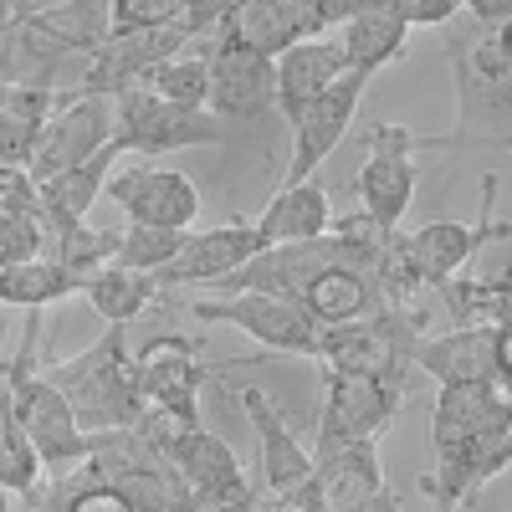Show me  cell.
<instances>
[{
	"label": "cell",
	"instance_id": "cell-7",
	"mask_svg": "<svg viewBox=\"0 0 512 512\" xmlns=\"http://www.w3.org/2000/svg\"><path fill=\"white\" fill-rule=\"evenodd\" d=\"M405 410V384L384 374L359 369H323V405H318V446H344V441H379L390 420Z\"/></svg>",
	"mask_w": 512,
	"mask_h": 512
},
{
	"label": "cell",
	"instance_id": "cell-28",
	"mask_svg": "<svg viewBox=\"0 0 512 512\" xmlns=\"http://www.w3.org/2000/svg\"><path fill=\"white\" fill-rule=\"evenodd\" d=\"M82 297L93 303L98 318H108L113 328H128L134 318H144L164 292H159L154 272H139V267L113 262V267H103V272H93L88 282H82Z\"/></svg>",
	"mask_w": 512,
	"mask_h": 512
},
{
	"label": "cell",
	"instance_id": "cell-23",
	"mask_svg": "<svg viewBox=\"0 0 512 512\" xmlns=\"http://www.w3.org/2000/svg\"><path fill=\"white\" fill-rule=\"evenodd\" d=\"M333 36H338V47H344L349 67L374 77L379 67H390L395 57H405L410 26H405V16L390 6V0H354V11L333 26Z\"/></svg>",
	"mask_w": 512,
	"mask_h": 512
},
{
	"label": "cell",
	"instance_id": "cell-38",
	"mask_svg": "<svg viewBox=\"0 0 512 512\" xmlns=\"http://www.w3.org/2000/svg\"><path fill=\"white\" fill-rule=\"evenodd\" d=\"M256 482H241L231 492H185L175 512H256Z\"/></svg>",
	"mask_w": 512,
	"mask_h": 512
},
{
	"label": "cell",
	"instance_id": "cell-35",
	"mask_svg": "<svg viewBox=\"0 0 512 512\" xmlns=\"http://www.w3.org/2000/svg\"><path fill=\"white\" fill-rule=\"evenodd\" d=\"M47 497V512H134L113 487H103V482H82V477H62L52 492H41Z\"/></svg>",
	"mask_w": 512,
	"mask_h": 512
},
{
	"label": "cell",
	"instance_id": "cell-3",
	"mask_svg": "<svg viewBox=\"0 0 512 512\" xmlns=\"http://www.w3.org/2000/svg\"><path fill=\"white\" fill-rule=\"evenodd\" d=\"M36 349H41V313L31 308L26 323H21L16 354L0 364V384H6L11 410H16V420H21L31 451L41 456V466H47V472L62 477V472H72V466L88 456V431L77 425V415H72V405L62 400L57 384L41 379Z\"/></svg>",
	"mask_w": 512,
	"mask_h": 512
},
{
	"label": "cell",
	"instance_id": "cell-5",
	"mask_svg": "<svg viewBox=\"0 0 512 512\" xmlns=\"http://www.w3.org/2000/svg\"><path fill=\"white\" fill-rule=\"evenodd\" d=\"M113 149L118 154H175V149H226L231 128L210 108L164 103L144 88H128L113 98Z\"/></svg>",
	"mask_w": 512,
	"mask_h": 512
},
{
	"label": "cell",
	"instance_id": "cell-42",
	"mask_svg": "<svg viewBox=\"0 0 512 512\" xmlns=\"http://www.w3.org/2000/svg\"><path fill=\"white\" fill-rule=\"evenodd\" d=\"M461 11H472V21L482 31H492V26H507L512 21V0H461Z\"/></svg>",
	"mask_w": 512,
	"mask_h": 512
},
{
	"label": "cell",
	"instance_id": "cell-4",
	"mask_svg": "<svg viewBox=\"0 0 512 512\" xmlns=\"http://www.w3.org/2000/svg\"><path fill=\"white\" fill-rule=\"evenodd\" d=\"M41 379H52L62 400L72 405L77 425L88 436L98 431H118V425H134L149 405L139 390V374H134V354L123 344V328L108 323L103 338H93L77 359H57L41 369Z\"/></svg>",
	"mask_w": 512,
	"mask_h": 512
},
{
	"label": "cell",
	"instance_id": "cell-21",
	"mask_svg": "<svg viewBox=\"0 0 512 512\" xmlns=\"http://www.w3.org/2000/svg\"><path fill=\"white\" fill-rule=\"evenodd\" d=\"M512 431V390L507 384H441L436 410H431V446L451 451L466 441H482Z\"/></svg>",
	"mask_w": 512,
	"mask_h": 512
},
{
	"label": "cell",
	"instance_id": "cell-34",
	"mask_svg": "<svg viewBox=\"0 0 512 512\" xmlns=\"http://www.w3.org/2000/svg\"><path fill=\"white\" fill-rule=\"evenodd\" d=\"M185 246V231H164V226H134L128 221L118 231V262L139 267V272H164L175 262V251Z\"/></svg>",
	"mask_w": 512,
	"mask_h": 512
},
{
	"label": "cell",
	"instance_id": "cell-30",
	"mask_svg": "<svg viewBox=\"0 0 512 512\" xmlns=\"http://www.w3.org/2000/svg\"><path fill=\"white\" fill-rule=\"evenodd\" d=\"M210 47L216 36H195L175 57H164L154 72H144L139 88L164 98V103H185V108H205V82H210Z\"/></svg>",
	"mask_w": 512,
	"mask_h": 512
},
{
	"label": "cell",
	"instance_id": "cell-15",
	"mask_svg": "<svg viewBox=\"0 0 512 512\" xmlns=\"http://www.w3.org/2000/svg\"><path fill=\"white\" fill-rule=\"evenodd\" d=\"M134 374H139V390H144L149 410H164L175 420L200 425V384L216 369L200 364V354H195V344L185 333L144 338V349L134 354Z\"/></svg>",
	"mask_w": 512,
	"mask_h": 512
},
{
	"label": "cell",
	"instance_id": "cell-37",
	"mask_svg": "<svg viewBox=\"0 0 512 512\" xmlns=\"http://www.w3.org/2000/svg\"><path fill=\"white\" fill-rule=\"evenodd\" d=\"M31 256H47V226H41V216H6L0 221V267L31 262Z\"/></svg>",
	"mask_w": 512,
	"mask_h": 512
},
{
	"label": "cell",
	"instance_id": "cell-8",
	"mask_svg": "<svg viewBox=\"0 0 512 512\" xmlns=\"http://www.w3.org/2000/svg\"><path fill=\"white\" fill-rule=\"evenodd\" d=\"M195 323H231L246 338H256L267 354L313 359L318 354V323L277 292H226V297H195Z\"/></svg>",
	"mask_w": 512,
	"mask_h": 512
},
{
	"label": "cell",
	"instance_id": "cell-46",
	"mask_svg": "<svg viewBox=\"0 0 512 512\" xmlns=\"http://www.w3.org/2000/svg\"><path fill=\"white\" fill-rule=\"evenodd\" d=\"M11 88H16V82H0V103H6V98H11Z\"/></svg>",
	"mask_w": 512,
	"mask_h": 512
},
{
	"label": "cell",
	"instance_id": "cell-9",
	"mask_svg": "<svg viewBox=\"0 0 512 512\" xmlns=\"http://www.w3.org/2000/svg\"><path fill=\"white\" fill-rule=\"evenodd\" d=\"M108 139H113V98H98V93L62 98L57 93L52 113L41 118L36 139H31V154H26L31 185L62 175V169H77L82 159H93L98 149H108Z\"/></svg>",
	"mask_w": 512,
	"mask_h": 512
},
{
	"label": "cell",
	"instance_id": "cell-13",
	"mask_svg": "<svg viewBox=\"0 0 512 512\" xmlns=\"http://www.w3.org/2000/svg\"><path fill=\"white\" fill-rule=\"evenodd\" d=\"M497 236H507V221L492 216V210H487L482 226H466V221L436 216V221L415 226L410 236L395 231V256H400V267L410 272V282H415L420 292H436L441 282H451V277H456L466 262H472V256H477L487 241H497Z\"/></svg>",
	"mask_w": 512,
	"mask_h": 512
},
{
	"label": "cell",
	"instance_id": "cell-39",
	"mask_svg": "<svg viewBox=\"0 0 512 512\" xmlns=\"http://www.w3.org/2000/svg\"><path fill=\"white\" fill-rule=\"evenodd\" d=\"M6 216H36V185L21 164H0V221Z\"/></svg>",
	"mask_w": 512,
	"mask_h": 512
},
{
	"label": "cell",
	"instance_id": "cell-36",
	"mask_svg": "<svg viewBox=\"0 0 512 512\" xmlns=\"http://www.w3.org/2000/svg\"><path fill=\"white\" fill-rule=\"evenodd\" d=\"M185 21V0H113L108 6V31H149Z\"/></svg>",
	"mask_w": 512,
	"mask_h": 512
},
{
	"label": "cell",
	"instance_id": "cell-31",
	"mask_svg": "<svg viewBox=\"0 0 512 512\" xmlns=\"http://www.w3.org/2000/svg\"><path fill=\"white\" fill-rule=\"evenodd\" d=\"M41 477H47V466H41V456L31 451L21 420H16V410H11L6 384H0V487L16 492V497L31 507V502L41 497Z\"/></svg>",
	"mask_w": 512,
	"mask_h": 512
},
{
	"label": "cell",
	"instance_id": "cell-18",
	"mask_svg": "<svg viewBox=\"0 0 512 512\" xmlns=\"http://www.w3.org/2000/svg\"><path fill=\"white\" fill-rule=\"evenodd\" d=\"M262 251V236H256L251 221H226V226H205V231H185V246L175 251V262L164 272H154L159 292L169 287H210L226 282L231 272H241L251 256Z\"/></svg>",
	"mask_w": 512,
	"mask_h": 512
},
{
	"label": "cell",
	"instance_id": "cell-45",
	"mask_svg": "<svg viewBox=\"0 0 512 512\" xmlns=\"http://www.w3.org/2000/svg\"><path fill=\"white\" fill-rule=\"evenodd\" d=\"M11 21H16V11H11V0H0V36L11 31Z\"/></svg>",
	"mask_w": 512,
	"mask_h": 512
},
{
	"label": "cell",
	"instance_id": "cell-12",
	"mask_svg": "<svg viewBox=\"0 0 512 512\" xmlns=\"http://www.w3.org/2000/svg\"><path fill=\"white\" fill-rule=\"evenodd\" d=\"M205 108L216 113L226 128L262 123L267 113H277V67H272V57L216 36V47H210Z\"/></svg>",
	"mask_w": 512,
	"mask_h": 512
},
{
	"label": "cell",
	"instance_id": "cell-14",
	"mask_svg": "<svg viewBox=\"0 0 512 512\" xmlns=\"http://www.w3.org/2000/svg\"><path fill=\"white\" fill-rule=\"evenodd\" d=\"M369 82H374V77H364V72L349 67L328 93H318L303 113L292 118V154H287L282 185L318 180V169L328 164V154L344 144V134H349V123H354V113H359V98H364Z\"/></svg>",
	"mask_w": 512,
	"mask_h": 512
},
{
	"label": "cell",
	"instance_id": "cell-22",
	"mask_svg": "<svg viewBox=\"0 0 512 512\" xmlns=\"http://www.w3.org/2000/svg\"><path fill=\"white\" fill-rule=\"evenodd\" d=\"M272 67H277V113L292 123L318 93H328L333 82L349 72V57H344V47H338V36L323 31L313 41L287 47L282 57H272Z\"/></svg>",
	"mask_w": 512,
	"mask_h": 512
},
{
	"label": "cell",
	"instance_id": "cell-19",
	"mask_svg": "<svg viewBox=\"0 0 512 512\" xmlns=\"http://www.w3.org/2000/svg\"><path fill=\"white\" fill-rule=\"evenodd\" d=\"M241 410H246L251 431H256V477H262L256 492L287 497L303 482H313V451L292 436V425L282 420L277 400L267 390H256V384H246V390H241Z\"/></svg>",
	"mask_w": 512,
	"mask_h": 512
},
{
	"label": "cell",
	"instance_id": "cell-25",
	"mask_svg": "<svg viewBox=\"0 0 512 512\" xmlns=\"http://www.w3.org/2000/svg\"><path fill=\"white\" fill-rule=\"evenodd\" d=\"M164 461L175 466L185 492H231V487L251 482L241 472V456L231 451V441L216 436L210 425H185V431L164 446Z\"/></svg>",
	"mask_w": 512,
	"mask_h": 512
},
{
	"label": "cell",
	"instance_id": "cell-29",
	"mask_svg": "<svg viewBox=\"0 0 512 512\" xmlns=\"http://www.w3.org/2000/svg\"><path fill=\"white\" fill-rule=\"evenodd\" d=\"M82 292V277L67 272L57 256H31V262H16V267H0V308H36L47 313L57 297H72Z\"/></svg>",
	"mask_w": 512,
	"mask_h": 512
},
{
	"label": "cell",
	"instance_id": "cell-26",
	"mask_svg": "<svg viewBox=\"0 0 512 512\" xmlns=\"http://www.w3.org/2000/svg\"><path fill=\"white\" fill-rule=\"evenodd\" d=\"M251 226H256V236H262V251L267 246H292V241H318L333 226V195L318 180L277 185V195L267 200V210Z\"/></svg>",
	"mask_w": 512,
	"mask_h": 512
},
{
	"label": "cell",
	"instance_id": "cell-43",
	"mask_svg": "<svg viewBox=\"0 0 512 512\" xmlns=\"http://www.w3.org/2000/svg\"><path fill=\"white\" fill-rule=\"evenodd\" d=\"M47 6H57V0H11L16 21H21V16H36V11H47Z\"/></svg>",
	"mask_w": 512,
	"mask_h": 512
},
{
	"label": "cell",
	"instance_id": "cell-6",
	"mask_svg": "<svg viewBox=\"0 0 512 512\" xmlns=\"http://www.w3.org/2000/svg\"><path fill=\"white\" fill-rule=\"evenodd\" d=\"M364 169H359V180L349 185L359 210L379 226V231H400L405 221V210L415 200V154L420 149H436L431 134H410V128L400 123H369L364 128Z\"/></svg>",
	"mask_w": 512,
	"mask_h": 512
},
{
	"label": "cell",
	"instance_id": "cell-20",
	"mask_svg": "<svg viewBox=\"0 0 512 512\" xmlns=\"http://www.w3.org/2000/svg\"><path fill=\"white\" fill-rule=\"evenodd\" d=\"M507 461H512V431L436 451V472L420 477V492L436 502V512H461L487 482H497L507 472Z\"/></svg>",
	"mask_w": 512,
	"mask_h": 512
},
{
	"label": "cell",
	"instance_id": "cell-1",
	"mask_svg": "<svg viewBox=\"0 0 512 512\" xmlns=\"http://www.w3.org/2000/svg\"><path fill=\"white\" fill-rule=\"evenodd\" d=\"M113 0H57V6L11 21L0 36V82L31 93H57L72 57H93L108 41Z\"/></svg>",
	"mask_w": 512,
	"mask_h": 512
},
{
	"label": "cell",
	"instance_id": "cell-27",
	"mask_svg": "<svg viewBox=\"0 0 512 512\" xmlns=\"http://www.w3.org/2000/svg\"><path fill=\"white\" fill-rule=\"evenodd\" d=\"M436 292H441V308H446L451 328H497V323H507V262L502 256H492L487 272L461 267Z\"/></svg>",
	"mask_w": 512,
	"mask_h": 512
},
{
	"label": "cell",
	"instance_id": "cell-40",
	"mask_svg": "<svg viewBox=\"0 0 512 512\" xmlns=\"http://www.w3.org/2000/svg\"><path fill=\"white\" fill-rule=\"evenodd\" d=\"M390 6L405 16V26H446L456 11H461V0H390Z\"/></svg>",
	"mask_w": 512,
	"mask_h": 512
},
{
	"label": "cell",
	"instance_id": "cell-10",
	"mask_svg": "<svg viewBox=\"0 0 512 512\" xmlns=\"http://www.w3.org/2000/svg\"><path fill=\"white\" fill-rule=\"evenodd\" d=\"M349 11H354V0H236V11L226 16L216 36L262 52V57H282L297 41L333 31Z\"/></svg>",
	"mask_w": 512,
	"mask_h": 512
},
{
	"label": "cell",
	"instance_id": "cell-44",
	"mask_svg": "<svg viewBox=\"0 0 512 512\" xmlns=\"http://www.w3.org/2000/svg\"><path fill=\"white\" fill-rule=\"evenodd\" d=\"M0 512H26V502H21L16 492H6V487H0Z\"/></svg>",
	"mask_w": 512,
	"mask_h": 512
},
{
	"label": "cell",
	"instance_id": "cell-32",
	"mask_svg": "<svg viewBox=\"0 0 512 512\" xmlns=\"http://www.w3.org/2000/svg\"><path fill=\"white\" fill-rule=\"evenodd\" d=\"M47 256H57L67 272H77L82 282H88L93 272H103V267L118 262V231H103V226L77 221V226L47 236Z\"/></svg>",
	"mask_w": 512,
	"mask_h": 512
},
{
	"label": "cell",
	"instance_id": "cell-24",
	"mask_svg": "<svg viewBox=\"0 0 512 512\" xmlns=\"http://www.w3.org/2000/svg\"><path fill=\"white\" fill-rule=\"evenodd\" d=\"M113 159H118V149L108 139V149H98L93 159H82L77 169H62V175H52V180H36V216H41V226H47V236L88 221V210L103 200Z\"/></svg>",
	"mask_w": 512,
	"mask_h": 512
},
{
	"label": "cell",
	"instance_id": "cell-17",
	"mask_svg": "<svg viewBox=\"0 0 512 512\" xmlns=\"http://www.w3.org/2000/svg\"><path fill=\"white\" fill-rule=\"evenodd\" d=\"M103 195L123 210L134 226H164V231H195L200 216V190L180 169L159 164H128L118 175H108Z\"/></svg>",
	"mask_w": 512,
	"mask_h": 512
},
{
	"label": "cell",
	"instance_id": "cell-11",
	"mask_svg": "<svg viewBox=\"0 0 512 512\" xmlns=\"http://www.w3.org/2000/svg\"><path fill=\"white\" fill-rule=\"evenodd\" d=\"M410 369L431 374L436 384H507L512 390V338L507 323L497 328H446L425 333L410 349Z\"/></svg>",
	"mask_w": 512,
	"mask_h": 512
},
{
	"label": "cell",
	"instance_id": "cell-2",
	"mask_svg": "<svg viewBox=\"0 0 512 512\" xmlns=\"http://www.w3.org/2000/svg\"><path fill=\"white\" fill-rule=\"evenodd\" d=\"M451 77H456V128L436 139V149H507L512 139V52L507 26L451 41Z\"/></svg>",
	"mask_w": 512,
	"mask_h": 512
},
{
	"label": "cell",
	"instance_id": "cell-33",
	"mask_svg": "<svg viewBox=\"0 0 512 512\" xmlns=\"http://www.w3.org/2000/svg\"><path fill=\"white\" fill-rule=\"evenodd\" d=\"M57 93H31V88H11V98L0 103V164H21L26 169V154H31V139L41 118L52 113Z\"/></svg>",
	"mask_w": 512,
	"mask_h": 512
},
{
	"label": "cell",
	"instance_id": "cell-16",
	"mask_svg": "<svg viewBox=\"0 0 512 512\" xmlns=\"http://www.w3.org/2000/svg\"><path fill=\"white\" fill-rule=\"evenodd\" d=\"M185 41H195V31L185 21L169 26H149V31H108V41L88 57L77 93H98V98H118L128 88H139L144 72H154L164 57H175Z\"/></svg>",
	"mask_w": 512,
	"mask_h": 512
},
{
	"label": "cell",
	"instance_id": "cell-41",
	"mask_svg": "<svg viewBox=\"0 0 512 512\" xmlns=\"http://www.w3.org/2000/svg\"><path fill=\"white\" fill-rule=\"evenodd\" d=\"M231 11H236V0H185V26L195 36H216Z\"/></svg>",
	"mask_w": 512,
	"mask_h": 512
}]
</instances>
